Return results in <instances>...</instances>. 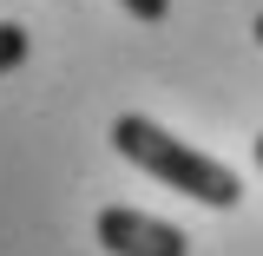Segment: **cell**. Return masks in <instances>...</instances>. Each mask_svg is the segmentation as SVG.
<instances>
[{
  "instance_id": "obj_3",
  "label": "cell",
  "mask_w": 263,
  "mask_h": 256,
  "mask_svg": "<svg viewBox=\"0 0 263 256\" xmlns=\"http://www.w3.org/2000/svg\"><path fill=\"white\" fill-rule=\"evenodd\" d=\"M27 53H33L27 27H20V20H0V72H13V66H27Z\"/></svg>"
},
{
  "instance_id": "obj_2",
  "label": "cell",
  "mask_w": 263,
  "mask_h": 256,
  "mask_svg": "<svg viewBox=\"0 0 263 256\" xmlns=\"http://www.w3.org/2000/svg\"><path fill=\"white\" fill-rule=\"evenodd\" d=\"M92 237L105 243V256H191V237H184L178 224L145 217V210H125V204L99 210Z\"/></svg>"
},
{
  "instance_id": "obj_5",
  "label": "cell",
  "mask_w": 263,
  "mask_h": 256,
  "mask_svg": "<svg viewBox=\"0 0 263 256\" xmlns=\"http://www.w3.org/2000/svg\"><path fill=\"white\" fill-rule=\"evenodd\" d=\"M250 158H257V171H263V131H257V138H250Z\"/></svg>"
},
{
  "instance_id": "obj_4",
  "label": "cell",
  "mask_w": 263,
  "mask_h": 256,
  "mask_svg": "<svg viewBox=\"0 0 263 256\" xmlns=\"http://www.w3.org/2000/svg\"><path fill=\"white\" fill-rule=\"evenodd\" d=\"M119 7H125L132 20H145V27H158L164 13H171V0H119Z\"/></svg>"
},
{
  "instance_id": "obj_1",
  "label": "cell",
  "mask_w": 263,
  "mask_h": 256,
  "mask_svg": "<svg viewBox=\"0 0 263 256\" xmlns=\"http://www.w3.org/2000/svg\"><path fill=\"white\" fill-rule=\"evenodd\" d=\"M112 145H119V158H132L138 171H152L164 191L191 197V204H211V210H237L243 204V178L230 164H217L211 151H197L184 138H171L145 112H119L112 119Z\"/></svg>"
},
{
  "instance_id": "obj_6",
  "label": "cell",
  "mask_w": 263,
  "mask_h": 256,
  "mask_svg": "<svg viewBox=\"0 0 263 256\" xmlns=\"http://www.w3.org/2000/svg\"><path fill=\"white\" fill-rule=\"evenodd\" d=\"M250 33H257V46H263V13H257V27H250Z\"/></svg>"
}]
</instances>
